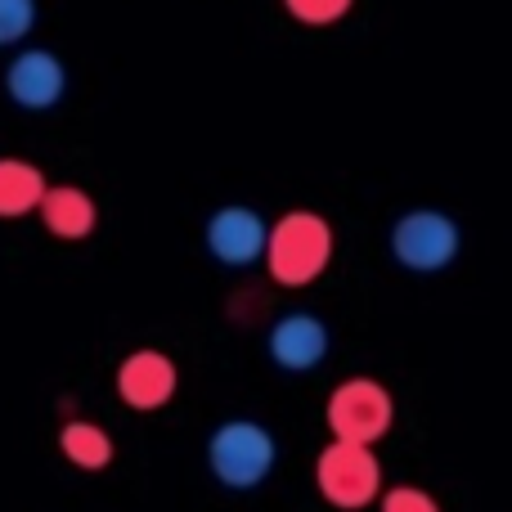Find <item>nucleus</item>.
I'll use <instances>...</instances> for the list:
<instances>
[{"instance_id": "f257e3e1", "label": "nucleus", "mask_w": 512, "mask_h": 512, "mask_svg": "<svg viewBox=\"0 0 512 512\" xmlns=\"http://www.w3.org/2000/svg\"><path fill=\"white\" fill-rule=\"evenodd\" d=\"M261 261L279 288H310L333 261V225L319 212H283L265 230Z\"/></svg>"}, {"instance_id": "f03ea898", "label": "nucleus", "mask_w": 512, "mask_h": 512, "mask_svg": "<svg viewBox=\"0 0 512 512\" xmlns=\"http://www.w3.org/2000/svg\"><path fill=\"white\" fill-rule=\"evenodd\" d=\"M274 459H279V445H274L270 427L252 423V418H230L207 441V468L230 490L261 486L274 472Z\"/></svg>"}, {"instance_id": "7ed1b4c3", "label": "nucleus", "mask_w": 512, "mask_h": 512, "mask_svg": "<svg viewBox=\"0 0 512 512\" xmlns=\"http://www.w3.org/2000/svg\"><path fill=\"white\" fill-rule=\"evenodd\" d=\"M324 418H328V432L333 441H346V445H373L391 432V418H396V400L391 391L382 387L378 378H346L333 387L324 405Z\"/></svg>"}, {"instance_id": "20e7f679", "label": "nucleus", "mask_w": 512, "mask_h": 512, "mask_svg": "<svg viewBox=\"0 0 512 512\" xmlns=\"http://www.w3.org/2000/svg\"><path fill=\"white\" fill-rule=\"evenodd\" d=\"M463 248V234L454 225V216L436 212V207H414L391 225V256L396 265L414 274H436L445 265H454V256Z\"/></svg>"}, {"instance_id": "39448f33", "label": "nucleus", "mask_w": 512, "mask_h": 512, "mask_svg": "<svg viewBox=\"0 0 512 512\" xmlns=\"http://www.w3.org/2000/svg\"><path fill=\"white\" fill-rule=\"evenodd\" d=\"M315 486L333 508H346V512L369 508L382 495V463L364 445L333 441L315 459Z\"/></svg>"}, {"instance_id": "423d86ee", "label": "nucleus", "mask_w": 512, "mask_h": 512, "mask_svg": "<svg viewBox=\"0 0 512 512\" xmlns=\"http://www.w3.org/2000/svg\"><path fill=\"white\" fill-rule=\"evenodd\" d=\"M68 90V68L54 50L45 45H27L9 59L5 68V95L14 99L23 113H50Z\"/></svg>"}, {"instance_id": "0eeeda50", "label": "nucleus", "mask_w": 512, "mask_h": 512, "mask_svg": "<svg viewBox=\"0 0 512 512\" xmlns=\"http://www.w3.org/2000/svg\"><path fill=\"white\" fill-rule=\"evenodd\" d=\"M265 230H270V221H265L256 207L230 203L207 216L203 243H207V252H212V261L230 265V270H248L265 252Z\"/></svg>"}, {"instance_id": "6e6552de", "label": "nucleus", "mask_w": 512, "mask_h": 512, "mask_svg": "<svg viewBox=\"0 0 512 512\" xmlns=\"http://www.w3.org/2000/svg\"><path fill=\"white\" fill-rule=\"evenodd\" d=\"M176 387H180V369L167 351L144 346V351H131L117 364V396L131 409H140V414H153V409L171 405Z\"/></svg>"}, {"instance_id": "1a4fd4ad", "label": "nucleus", "mask_w": 512, "mask_h": 512, "mask_svg": "<svg viewBox=\"0 0 512 512\" xmlns=\"http://www.w3.org/2000/svg\"><path fill=\"white\" fill-rule=\"evenodd\" d=\"M265 351L279 369L288 373H310L328 360V324L310 310H288L270 324L265 333Z\"/></svg>"}, {"instance_id": "9d476101", "label": "nucleus", "mask_w": 512, "mask_h": 512, "mask_svg": "<svg viewBox=\"0 0 512 512\" xmlns=\"http://www.w3.org/2000/svg\"><path fill=\"white\" fill-rule=\"evenodd\" d=\"M36 216H41L45 230H50L54 239H63V243L90 239L95 225H99L95 198H90L81 185H45L41 203H36Z\"/></svg>"}, {"instance_id": "9b49d317", "label": "nucleus", "mask_w": 512, "mask_h": 512, "mask_svg": "<svg viewBox=\"0 0 512 512\" xmlns=\"http://www.w3.org/2000/svg\"><path fill=\"white\" fill-rule=\"evenodd\" d=\"M45 194V171L27 158H0V221H23Z\"/></svg>"}, {"instance_id": "f8f14e48", "label": "nucleus", "mask_w": 512, "mask_h": 512, "mask_svg": "<svg viewBox=\"0 0 512 512\" xmlns=\"http://www.w3.org/2000/svg\"><path fill=\"white\" fill-rule=\"evenodd\" d=\"M59 450L72 468L104 472L108 463H113V436H108L99 423H90V418H72V423H63V432H59Z\"/></svg>"}, {"instance_id": "ddd939ff", "label": "nucleus", "mask_w": 512, "mask_h": 512, "mask_svg": "<svg viewBox=\"0 0 512 512\" xmlns=\"http://www.w3.org/2000/svg\"><path fill=\"white\" fill-rule=\"evenodd\" d=\"M355 0H283V9H288V18H297V23L306 27H333L342 23L346 14H351Z\"/></svg>"}, {"instance_id": "4468645a", "label": "nucleus", "mask_w": 512, "mask_h": 512, "mask_svg": "<svg viewBox=\"0 0 512 512\" xmlns=\"http://www.w3.org/2000/svg\"><path fill=\"white\" fill-rule=\"evenodd\" d=\"M36 27V0H0V45L27 41Z\"/></svg>"}, {"instance_id": "2eb2a0df", "label": "nucleus", "mask_w": 512, "mask_h": 512, "mask_svg": "<svg viewBox=\"0 0 512 512\" xmlns=\"http://www.w3.org/2000/svg\"><path fill=\"white\" fill-rule=\"evenodd\" d=\"M382 512H441L436 508V499L427 495V490L418 486H396L382 495Z\"/></svg>"}]
</instances>
